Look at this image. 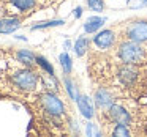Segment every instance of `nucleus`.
<instances>
[{
	"label": "nucleus",
	"mask_w": 147,
	"mask_h": 137,
	"mask_svg": "<svg viewBox=\"0 0 147 137\" xmlns=\"http://www.w3.org/2000/svg\"><path fill=\"white\" fill-rule=\"evenodd\" d=\"M93 46H95L96 51H109V49L115 47L119 43V36H117V32L114 29H105L101 32H98L92 39Z\"/></svg>",
	"instance_id": "6"
},
{
	"label": "nucleus",
	"mask_w": 147,
	"mask_h": 137,
	"mask_svg": "<svg viewBox=\"0 0 147 137\" xmlns=\"http://www.w3.org/2000/svg\"><path fill=\"white\" fill-rule=\"evenodd\" d=\"M122 93L119 92L117 88L109 85H100L95 88V93H93V99H95V104L98 112H105L117 101L119 98H122Z\"/></svg>",
	"instance_id": "4"
},
{
	"label": "nucleus",
	"mask_w": 147,
	"mask_h": 137,
	"mask_svg": "<svg viewBox=\"0 0 147 137\" xmlns=\"http://www.w3.org/2000/svg\"><path fill=\"white\" fill-rule=\"evenodd\" d=\"M122 38L138 43H147V19H136L123 25Z\"/></svg>",
	"instance_id": "5"
},
{
	"label": "nucleus",
	"mask_w": 147,
	"mask_h": 137,
	"mask_svg": "<svg viewBox=\"0 0 147 137\" xmlns=\"http://www.w3.org/2000/svg\"><path fill=\"white\" fill-rule=\"evenodd\" d=\"M114 51V60L127 65L147 66V43H138L122 39L117 43Z\"/></svg>",
	"instance_id": "3"
},
{
	"label": "nucleus",
	"mask_w": 147,
	"mask_h": 137,
	"mask_svg": "<svg viewBox=\"0 0 147 137\" xmlns=\"http://www.w3.org/2000/svg\"><path fill=\"white\" fill-rule=\"evenodd\" d=\"M36 63H38V66L41 68V70H45L46 73L49 74V76H52V74H54V68H52V65H49L48 60H46L45 57H41V55H36Z\"/></svg>",
	"instance_id": "12"
},
{
	"label": "nucleus",
	"mask_w": 147,
	"mask_h": 137,
	"mask_svg": "<svg viewBox=\"0 0 147 137\" xmlns=\"http://www.w3.org/2000/svg\"><path fill=\"white\" fill-rule=\"evenodd\" d=\"M60 65H62V68H63V73L65 74H70L71 73V58H70V55L67 54V52H63V54H60Z\"/></svg>",
	"instance_id": "13"
},
{
	"label": "nucleus",
	"mask_w": 147,
	"mask_h": 137,
	"mask_svg": "<svg viewBox=\"0 0 147 137\" xmlns=\"http://www.w3.org/2000/svg\"><path fill=\"white\" fill-rule=\"evenodd\" d=\"M103 24H105V19H103V17L92 16V17H89V19L86 21V24H84V30H86L87 33H93V32H96L98 29H101Z\"/></svg>",
	"instance_id": "10"
},
{
	"label": "nucleus",
	"mask_w": 147,
	"mask_h": 137,
	"mask_svg": "<svg viewBox=\"0 0 147 137\" xmlns=\"http://www.w3.org/2000/svg\"><path fill=\"white\" fill-rule=\"evenodd\" d=\"M78 107H79V112L86 118L93 117V107H92V104H90L87 96H79V99H78Z\"/></svg>",
	"instance_id": "8"
},
{
	"label": "nucleus",
	"mask_w": 147,
	"mask_h": 137,
	"mask_svg": "<svg viewBox=\"0 0 147 137\" xmlns=\"http://www.w3.org/2000/svg\"><path fill=\"white\" fill-rule=\"evenodd\" d=\"M60 24H65V21H49V22H43V24H38V25L32 27V30L45 29V27H52V25H60Z\"/></svg>",
	"instance_id": "15"
},
{
	"label": "nucleus",
	"mask_w": 147,
	"mask_h": 137,
	"mask_svg": "<svg viewBox=\"0 0 147 137\" xmlns=\"http://www.w3.org/2000/svg\"><path fill=\"white\" fill-rule=\"evenodd\" d=\"M0 98H2V93H0Z\"/></svg>",
	"instance_id": "17"
},
{
	"label": "nucleus",
	"mask_w": 147,
	"mask_h": 137,
	"mask_svg": "<svg viewBox=\"0 0 147 137\" xmlns=\"http://www.w3.org/2000/svg\"><path fill=\"white\" fill-rule=\"evenodd\" d=\"M87 7L92 11L101 13V11L105 10V0H87Z\"/></svg>",
	"instance_id": "14"
},
{
	"label": "nucleus",
	"mask_w": 147,
	"mask_h": 137,
	"mask_svg": "<svg viewBox=\"0 0 147 137\" xmlns=\"http://www.w3.org/2000/svg\"><path fill=\"white\" fill-rule=\"evenodd\" d=\"M48 87L41 68L24 65L11 51L0 49V93L3 98L29 102L36 93Z\"/></svg>",
	"instance_id": "1"
},
{
	"label": "nucleus",
	"mask_w": 147,
	"mask_h": 137,
	"mask_svg": "<svg viewBox=\"0 0 147 137\" xmlns=\"http://www.w3.org/2000/svg\"><path fill=\"white\" fill-rule=\"evenodd\" d=\"M24 17L19 16H5L0 19V33H13L22 25Z\"/></svg>",
	"instance_id": "7"
},
{
	"label": "nucleus",
	"mask_w": 147,
	"mask_h": 137,
	"mask_svg": "<svg viewBox=\"0 0 147 137\" xmlns=\"http://www.w3.org/2000/svg\"><path fill=\"white\" fill-rule=\"evenodd\" d=\"M90 49V39L86 38V36H79L74 43V52H76L78 57H82L86 55V52H89Z\"/></svg>",
	"instance_id": "9"
},
{
	"label": "nucleus",
	"mask_w": 147,
	"mask_h": 137,
	"mask_svg": "<svg viewBox=\"0 0 147 137\" xmlns=\"http://www.w3.org/2000/svg\"><path fill=\"white\" fill-rule=\"evenodd\" d=\"M93 61L90 66V73H100L98 79L101 82H109V87H114L123 96H147V66L127 65L120 61H114L108 70L103 68L98 61Z\"/></svg>",
	"instance_id": "2"
},
{
	"label": "nucleus",
	"mask_w": 147,
	"mask_h": 137,
	"mask_svg": "<svg viewBox=\"0 0 147 137\" xmlns=\"http://www.w3.org/2000/svg\"><path fill=\"white\" fill-rule=\"evenodd\" d=\"M40 2H41V5L45 7V5H51L52 2H55V0H40Z\"/></svg>",
	"instance_id": "16"
},
{
	"label": "nucleus",
	"mask_w": 147,
	"mask_h": 137,
	"mask_svg": "<svg viewBox=\"0 0 147 137\" xmlns=\"http://www.w3.org/2000/svg\"><path fill=\"white\" fill-rule=\"evenodd\" d=\"M63 84H65V90H67V93H68V96H70L73 101H78L79 99V93H78V90H76V87H74V84H73V80L68 77V74H65V77H63Z\"/></svg>",
	"instance_id": "11"
}]
</instances>
